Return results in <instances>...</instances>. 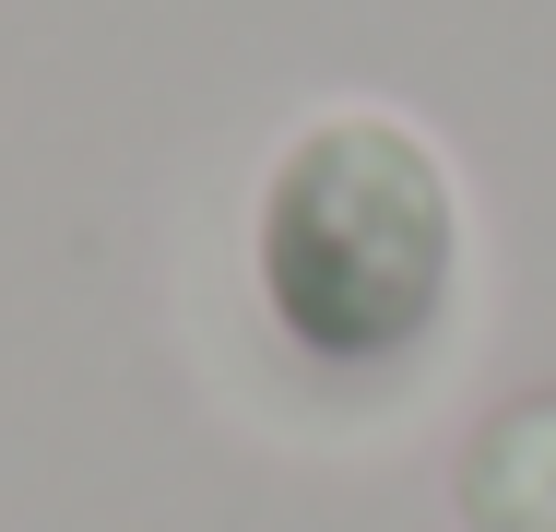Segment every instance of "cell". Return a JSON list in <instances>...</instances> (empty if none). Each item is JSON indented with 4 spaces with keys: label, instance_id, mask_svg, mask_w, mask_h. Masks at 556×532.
<instances>
[{
    "label": "cell",
    "instance_id": "6da1fadb",
    "mask_svg": "<svg viewBox=\"0 0 556 532\" xmlns=\"http://www.w3.org/2000/svg\"><path fill=\"white\" fill-rule=\"evenodd\" d=\"M450 273V190L415 130L391 118H332L296 142V166L273 178V296L308 343L367 355L403 343L439 308Z\"/></svg>",
    "mask_w": 556,
    "mask_h": 532
},
{
    "label": "cell",
    "instance_id": "7a4b0ae2",
    "mask_svg": "<svg viewBox=\"0 0 556 532\" xmlns=\"http://www.w3.org/2000/svg\"><path fill=\"white\" fill-rule=\"evenodd\" d=\"M462 521L473 532H556V391L509 403L462 461Z\"/></svg>",
    "mask_w": 556,
    "mask_h": 532
}]
</instances>
